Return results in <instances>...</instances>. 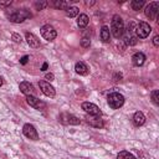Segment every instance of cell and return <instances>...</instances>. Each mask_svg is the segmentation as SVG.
<instances>
[{
  "label": "cell",
  "instance_id": "obj_1",
  "mask_svg": "<svg viewBox=\"0 0 159 159\" xmlns=\"http://www.w3.org/2000/svg\"><path fill=\"white\" fill-rule=\"evenodd\" d=\"M6 16H7V19H9L11 22L21 24V22H24L25 20L30 19L32 15H31V12H30L27 9H15V10L7 11V12H6Z\"/></svg>",
  "mask_w": 159,
  "mask_h": 159
},
{
  "label": "cell",
  "instance_id": "obj_2",
  "mask_svg": "<svg viewBox=\"0 0 159 159\" xmlns=\"http://www.w3.org/2000/svg\"><path fill=\"white\" fill-rule=\"evenodd\" d=\"M111 34L116 37V39H119L123 36V32H124V22H123V19L119 16V15H114L112 17V22H111Z\"/></svg>",
  "mask_w": 159,
  "mask_h": 159
},
{
  "label": "cell",
  "instance_id": "obj_3",
  "mask_svg": "<svg viewBox=\"0 0 159 159\" xmlns=\"http://www.w3.org/2000/svg\"><path fill=\"white\" fill-rule=\"evenodd\" d=\"M107 102L112 109H118L124 104V97H123V94H120L118 92H113V93L108 94Z\"/></svg>",
  "mask_w": 159,
  "mask_h": 159
},
{
  "label": "cell",
  "instance_id": "obj_4",
  "mask_svg": "<svg viewBox=\"0 0 159 159\" xmlns=\"http://www.w3.org/2000/svg\"><path fill=\"white\" fill-rule=\"evenodd\" d=\"M134 31H135V37H137V39H145V37L149 36V34H150V31H152V27H150L149 24L142 21V22H139V24L135 26Z\"/></svg>",
  "mask_w": 159,
  "mask_h": 159
},
{
  "label": "cell",
  "instance_id": "obj_5",
  "mask_svg": "<svg viewBox=\"0 0 159 159\" xmlns=\"http://www.w3.org/2000/svg\"><path fill=\"white\" fill-rule=\"evenodd\" d=\"M58 120L62 124H66V125H68V124L70 125H77V124L81 123L80 118H77L76 116H73L71 113H66V112H63V113H61L58 116Z\"/></svg>",
  "mask_w": 159,
  "mask_h": 159
},
{
  "label": "cell",
  "instance_id": "obj_6",
  "mask_svg": "<svg viewBox=\"0 0 159 159\" xmlns=\"http://www.w3.org/2000/svg\"><path fill=\"white\" fill-rule=\"evenodd\" d=\"M40 32H41V36L47 40V41H53L57 36V32L56 30L53 29V26L51 25H43L41 29H40Z\"/></svg>",
  "mask_w": 159,
  "mask_h": 159
},
{
  "label": "cell",
  "instance_id": "obj_7",
  "mask_svg": "<svg viewBox=\"0 0 159 159\" xmlns=\"http://www.w3.org/2000/svg\"><path fill=\"white\" fill-rule=\"evenodd\" d=\"M158 10H159V2L158 1H153L149 5H147L144 14L149 20H155L158 16Z\"/></svg>",
  "mask_w": 159,
  "mask_h": 159
},
{
  "label": "cell",
  "instance_id": "obj_8",
  "mask_svg": "<svg viewBox=\"0 0 159 159\" xmlns=\"http://www.w3.org/2000/svg\"><path fill=\"white\" fill-rule=\"evenodd\" d=\"M26 102L30 107L37 109V111H43L46 108V103L42 102L41 99H39L37 97L35 96H26Z\"/></svg>",
  "mask_w": 159,
  "mask_h": 159
},
{
  "label": "cell",
  "instance_id": "obj_9",
  "mask_svg": "<svg viewBox=\"0 0 159 159\" xmlns=\"http://www.w3.org/2000/svg\"><path fill=\"white\" fill-rule=\"evenodd\" d=\"M82 109L89 116H99V117L102 116V112H101L99 107L96 106L94 103H91V102H83L82 103Z\"/></svg>",
  "mask_w": 159,
  "mask_h": 159
},
{
  "label": "cell",
  "instance_id": "obj_10",
  "mask_svg": "<svg viewBox=\"0 0 159 159\" xmlns=\"http://www.w3.org/2000/svg\"><path fill=\"white\" fill-rule=\"evenodd\" d=\"M22 133H24V135H25L26 138H29V139H31V140H37V139H39V134H37L36 128H35L32 124H30V123L24 124V127H22Z\"/></svg>",
  "mask_w": 159,
  "mask_h": 159
},
{
  "label": "cell",
  "instance_id": "obj_11",
  "mask_svg": "<svg viewBox=\"0 0 159 159\" xmlns=\"http://www.w3.org/2000/svg\"><path fill=\"white\" fill-rule=\"evenodd\" d=\"M39 86H40L41 92H42L45 96L51 97V98H52V97H55L56 91H55L53 86H51V84H50V82H47V81H40V82H39Z\"/></svg>",
  "mask_w": 159,
  "mask_h": 159
},
{
  "label": "cell",
  "instance_id": "obj_12",
  "mask_svg": "<svg viewBox=\"0 0 159 159\" xmlns=\"http://www.w3.org/2000/svg\"><path fill=\"white\" fill-rule=\"evenodd\" d=\"M19 89H20V92L24 93L25 96H34V92H35L34 86H32L30 82H27V81L21 82V83L19 84Z\"/></svg>",
  "mask_w": 159,
  "mask_h": 159
},
{
  "label": "cell",
  "instance_id": "obj_13",
  "mask_svg": "<svg viewBox=\"0 0 159 159\" xmlns=\"http://www.w3.org/2000/svg\"><path fill=\"white\" fill-rule=\"evenodd\" d=\"M25 37H26V41H27V43H29L30 47H32V48H37V47L40 46V40H39V37L35 36L34 34H31V32H26Z\"/></svg>",
  "mask_w": 159,
  "mask_h": 159
},
{
  "label": "cell",
  "instance_id": "obj_14",
  "mask_svg": "<svg viewBox=\"0 0 159 159\" xmlns=\"http://www.w3.org/2000/svg\"><path fill=\"white\" fill-rule=\"evenodd\" d=\"M145 55L143 53V52H135L133 56H132V62H133V65L134 66H143L144 65V62H145Z\"/></svg>",
  "mask_w": 159,
  "mask_h": 159
},
{
  "label": "cell",
  "instance_id": "obj_15",
  "mask_svg": "<svg viewBox=\"0 0 159 159\" xmlns=\"http://www.w3.org/2000/svg\"><path fill=\"white\" fill-rule=\"evenodd\" d=\"M144 123H145V116L143 114V112H140V111L135 112V113L133 114V124H134L135 127H140V125H143Z\"/></svg>",
  "mask_w": 159,
  "mask_h": 159
},
{
  "label": "cell",
  "instance_id": "obj_16",
  "mask_svg": "<svg viewBox=\"0 0 159 159\" xmlns=\"http://www.w3.org/2000/svg\"><path fill=\"white\" fill-rule=\"evenodd\" d=\"M75 71H76V73L81 75V76L88 75V67H87V65H86L84 62H82V61H80V62H77V63L75 65Z\"/></svg>",
  "mask_w": 159,
  "mask_h": 159
},
{
  "label": "cell",
  "instance_id": "obj_17",
  "mask_svg": "<svg viewBox=\"0 0 159 159\" xmlns=\"http://www.w3.org/2000/svg\"><path fill=\"white\" fill-rule=\"evenodd\" d=\"M87 123L91 124L92 127H96V128H102L103 127V122L99 118V116H89L87 118Z\"/></svg>",
  "mask_w": 159,
  "mask_h": 159
},
{
  "label": "cell",
  "instance_id": "obj_18",
  "mask_svg": "<svg viewBox=\"0 0 159 159\" xmlns=\"http://www.w3.org/2000/svg\"><path fill=\"white\" fill-rule=\"evenodd\" d=\"M89 22V17L86 14H80V16L77 17V25L80 29H84Z\"/></svg>",
  "mask_w": 159,
  "mask_h": 159
},
{
  "label": "cell",
  "instance_id": "obj_19",
  "mask_svg": "<svg viewBox=\"0 0 159 159\" xmlns=\"http://www.w3.org/2000/svg\"><path fill=\"white\" fill-rule=\"evenodd\" d=\"M101 40L103 42H109L111 41V31L108 26H102L101 29Z\"/></svg>",
  "mask_w": 159,
  "mask_h": 159
},
{
  "label": "cell",
  "instance_id": "obj_20",
  "mask_svg": "<svg viewBox=\"0 0 159 159\" xmlns=\"http://www.w3.org/2000/svg\"><path fill=\"white\" fill-rule=\"evenodd\" d=\"M71 2L72 1H63V0H55L53 1V6L56 9H60V10H67L70 6H71Z\"/></svg>",
  "mask_w": 159,
  "mask_h": 159
},
{
  "label": "cell",
  "instance_id": "obj_21",
  "mask_svg": "<svg viewBox=\"0 0 159 159\" xmlns=\"http://www.w3.org/2000/svg\"><path fill=\"white\" fill-rule=\"evenodd\" d=\"M144 5H145V1H144V0H133V1L130 2V7H132L134 11L140 10Z\"/></svg>",
  "mask_w": 159,
  "mask_h": 159
},
{
  "label": "cell",
  "instance_id": "obj_22",
  "mask_svg": "<svg viewBox=\"0 0 159 159\" xmlns=\"http://www.w3.org/2000/svg\"><path fill=\"white\" fill-rule=\"evenodd\" d=\"M117 159H137V158H135L132 153H129V152H127V150H122V152L118 153Z\"/></svg>",
  "mask_w": 159,
  "mask_h": 159
},
{
  "label": "cell",
  "instance_id": "obj_23",
  "mask_svg": "<svg viewBox=\"0 0 159 159\" xmlns=\"http://www.w3.org/2000/svg\"><path fill=\"white\" fill-rule=\"evenodd\" d=\"M78 12H80V9L76 7V6H70V7L66 10V15H67L68 17H75V16L78 15Z\"/></svg>",
  "mask_w": 159,
  "mask_h": 159
},
{
  "label": "cell",
  "instance_id": "obj_24",
  "mask_svg": "<svg viewBox=\"0 0 159 159\" xmlns=\"http://www.w3.org/2000/svg\"><path fill=\"white\" fill-rule=\"evenodd\" d=\"M89 45H91V39H89V36H87V35L82 36V39H81V46H82L83 48H88Z\"/></svg>",
  "mask_w": 159,
  "mask_h": 159
},
{
  "label": "cell",
  "instance_id": "obj_25",
  "mask_svg": "<svg viewBox=\"0 0 159 159\" xmlns=\"http://www.w3.org/2000/svg\"><path fill=\"white\" fill-rule=\"evenodd\" d=\"M150 98H152L153 103H154L155 106H158V104H159V91H158V89L152 91V93H150Z\"/></svg>",
  "mask_w": 159,
  "mask_h": 159
},
{
  "label": "cell",
  "instance_id": "obj_26",
  "mask_svg": "<svg viewBox=\"0 0 159 159\" xmlns=\"http://www.w3.org/2000/svg\"><path fill=\"white\" fill-rule=\"evenodd\" d=\"M47 5H48V4H47V1H43V0H42V1H35V2H34L35 9H36V10H39V11H40V10H43Z\"/></svg>",
  "mask_w": 159,
  "mask_h": 159
},
{
  "label": "cell",
  "instance_id": "obj_27",
  "mask_svg": "<svg viewBox=\"0 0 159 159\" xmlns=\"http://www.w3.org/2000/svg\"><path fill=\"white\" fill-rule=\"evenodd\" d=\"M11 39H12V41L16 42V43H20V42H21V36H20L19 34H12V35H11Z\"/></svg>",
  "mask_w": 159,
  "mask_h": 159
},
{
  "label": "cell",
  "instance_id": "obj_28",
  "mask_svg": "<svg viewBox=\"0 0 159 159\" xmlns=\"http://www.w3.org/2000/svg\"><path fill=\"white\" fill-rule=\"evenodd\" d=\"M45 80H47V82H51V81H53L55 80V75L53 73H46L45 75Z\"/></svg>",
  "mask_w": 159,
  "mask_h": 159
},
{
  "label": "cell",
  "instance_id": "obj_29",
  "mask_svg": "<svg viewBox=\"0 0 159 159\" xmlns=\"http://www.w3.org/2000/svg\"><path fill=\"white\" fill-rule=\"evenodd\" d=\"M29 58H30V57H29L27 55H25V56H22V57L20 58V65H26V63L29 62Z\"/></svg>",
  "mask_w": 159,
  "mask_h": 159
},
{
  "label": "cell",
  "instance_id": "obj_30",
  "mask_svg": "<svg viewBox=\"0 0 159 159\" xmlns=\"http://www.w3.org/2000/svg\"><path fill=\"white\" fill-rule=\"evenodd\" d=\"M10 5H11V1H0V9L5 6H10Z\"/></svg>",
  "mask_w": 159,
  "mask_h": 159
},
{
  "label": "cell",
  "instance_id": "obj_31",
  "mask_svg": "<svg viewBox=\"0 0 159 159\" xmlns=\"http://www.w3.org/2000/svg\"><path fill=\"white\" fill-rule=\"evenodd\" d=\"M153 45L157 46V47L159 46V36H154L153 37Z\"/></svg>",
  "mask_w": 159,
  "mask_h": 159
},
{
  "label": "cell",
  "instance_id": "obj_32",
  "mask_svg": "<svg viewBox=\"0 0 159 159\" xmlns=\"http://www.w3.org/2000/svg\"><path fill=\"white\" fill-rule=\"evenodd\" d=\"M47 66H48V65H47V63H46V62H45V63H43V65H42V67H41V71H45V70H46V68H47Z\"/></svg>",
  "mask_w": 159,
  "mask_h": 159
},
{
  "label": "cell",
  "instance_id": "obj_33",
  "mask_svg": "<svg viewBox=\"0 0 159 159\" xmlns=\"http://www.w3.org/2000/svg\"><path fill=\"white\" fill-rule=\"evenodd\" d=\"M2 82H4V81H2V77H1V76H0V87H1V86H2Z\"/></svg>",
  "mask_w": 159,
  "mask_h": 159
}]
</instances>
